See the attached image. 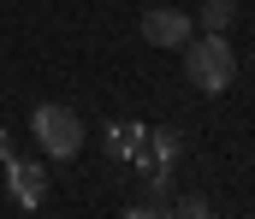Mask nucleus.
Returning a JSON list of instances; mask_svg holds the SVG:
<instances>
[{
    "instance_id": "1",
    "label": "nucleus",
    "mask_w": 255,
    "mask_h": 219,
    "mask_svg": "<svg viewBox=\"0 0 255 219\" xmlns=\"http://www.w3.org/2000/svg\"><path fill=\"white\" fill-rule=\"evenodd\" d=\"M184 48H190L184 77H190L202 95L232 89V77H238V54H232V42H226V36H202V42H184Z\"/></svg>"
},
{
    "instance_id": "4",
    "label": "nucleus",
    "mask_w": 255,
    "mask_h": 219,
    "mask_svg": "<svg viewBox=\"0 0 255 219\" xmlns=\"http://www.w3.org/2000/svg\"><path fill=\"white\" fill-rule=\"evenodd\" d=\"M238 18V0H208L202 6V24H208V36H226V24Z\"/></svg>"
},
{
    "instance_id": "6",
    "label": "nucleus",
    "mask_w": 255,
    "mask_h": 219,
    "mask_svg": "<svg viewBox=\"0 0 255 219\" xmlns=\"http://www.w3.org/2000/svg\"><path fill=\"white\" fill-rule=\"evenodd\" d=\"M125 219H160V208H125Z\"/></svg>"
},
{
    "instance_id": "5",
    "label": "nucleus",
    "mask_w": 255,
    "mask_h": 219,
    "mask_svg": "<svg viewBox=\"0 0 255 219\" xmlns=\"http://www.w3.org/2000/svg\"><path fill=\"white\" fill-rule=\"evenodd\" d=\"M160 219H208V202H202V196H184V202H172Z\"/></svg>"
},
{
    "instance_id": "3",
    "label": "nucleus",
    "mask_w": 255,
    "mask_h": 219,
    "mask_svg": "<svg viewBox=\"0 0 255 219\" xmlns=\"http://www.w3.org/2000/svg\"><path fill=\"white\" fill-rule=\"evenodd\" d=\"M142 42H148V48H184V42H190V12H178V6L142 12Z\"/></svg>"
},
{
    "instance_id": "2",
    "label": "nucleus",
    "mask_w": 255,
    "mask_h": 219,
    "mask_svg": "<svg viewBox=\"0 0 255 219\" xmlns=\"http://www.w3.org/2000/svg\"><path fill=\"white\" fill-rule=\"evenodd\" d=\"M30 131H36V143H42L48 160H71V154L83 148V119H77L71 107H60V101H42V107L30 113Z\"/></svg>"
}]
</instances>
